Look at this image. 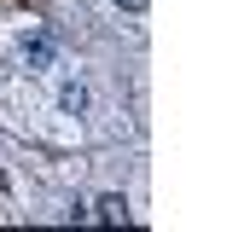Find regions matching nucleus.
Returning <instances> with one entry per match:
<instances>
[{"label":"nucleus","mask_w":250,"mask_h":232,"mask_svg":"<svg viewBox=\"0 0 250 232\" xmlns=\"http://www.w3.org/2000/svg\"><path fill=\"white\" fill-rule=\"evenodd\" d=\"M87 215H93V221H105V227H123V221H128V197H117V192H111V197H99Z\"/></svg>","instance_id":"f257e3e1"},{"label":"nucleus","mask_w":250,"mask_h":232,"mask_svg":"<svg viewBox=\"0 0 250 232\" xmlns=\"http://www.w3.org/2000/svg\"><path fill=\"white\" fill-rule=\"evenodd\" d=\"M23 64L29 70H47L53 64V35H23Z\"/></svg>","instance_id":"f03ea898"},{"label":"nucleus","mask_w":250,"mask_h":232,"mask_svg":"<svg viewBox=\"0 0 250 232\" xmlns=\"http://www.w3.org/2000/svg\"><path fill=\"white\" fill-rule=\"evenodd\" d=\"M59 111L64 116H82V111H87V87H82V81H59Z\"/></svg>","instance_id":"7ed1b4c3"},{"label":"nucleus","mask_w":250,"mask_h":232,"mask_svg":"<svg viewBox=\"0 0 250 232\" xmlns=\"http://www.w3.org/2000/svg\"><path fill=\"white\" fill-rule=\"evenodd\" d=\"M117 6H128V12H146V0H117Z\"/></svg>","instance_id":"20e7f679"}]
</instances>
